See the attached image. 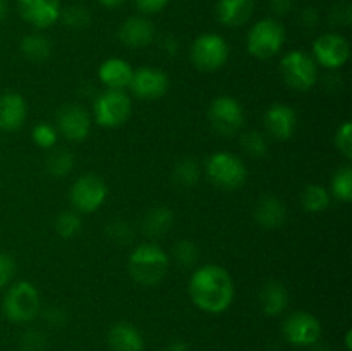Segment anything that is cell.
Here are the masks:
<instances>
[{"mask_svg":"<svg viewBox=\"0 0 352 351\" xmlns=\"http://www.w3.org/2000/svg\"><path fill=\"white\" fill-rule=\"evenodd\" d=\"M189 296L199 310L206 313H223L234 301L236 288L232 275L223 267L206 264L196 268L189 281Z\"/></svg>","mask_w":352,"mask_h":351,"instance_id":"obj_1","label":"cell"},{"mask_svg":"<svg viewBox=\"0 0 352 351\" xmlns=\"http://www.w3.org/2000/svg\"><path fill=\"white\" fill-rule=\"evenodd\" d=\"M280 74L284 81L298 92H308L318 81L315 58L302 50H291L282 57Z\"/></svg>","mask_w":352,"mask_h":351,"instance_id":"obj_7","label":"cell"},{"mask_svg":"<svg viewBox=\"0 0 352 351\" xmlns=\"http://www.w3.org/2000/svg\"><path fill=\"white\" fill-rule=\"evenodd\" d=\"M28 117L26 100L16 92H7L0 95V129L12 133L23 127Z\"/></svg>","mask_w":352,"mask_h":351,"instance_id":"obj_18","label":"cell"},{"mask_svg":"<svg viewBox=\"0 0 352 351\" xmlns=\"http://www.w3.org/2000/svg\"><path fill=\"white\" fill-rule=\"evenodd\" d=\"M47 320L50 323H54V326H60L62 322H64V319H65V315H64V312H62V310H58V308H48L47 310Z\"/></svg>","mask_w":352,"mask_h":351,"instance_id":"obj_44","label":"cell"},{"mask_svg":"<svg viewBox=\"0 0 352 351\" xmlns=\"http://www.w3.org/2000/svg\"><path fill=\"white\" fill-rule=\"evenodd\" d=\"M254 0H219L215 6L217 19L229 28H239L251 19Z\"/></svg>","mask_w":352,"mask_h":351,"instance_id":"obj_20","label":"cell"},{"mask_svg":"<svg viewBox=\"0 0 352 351\" xmlns=\"http://www.w3.org/2000/svg\"><path fill=\"white\" fill-rule=\"evenodd\" d=\"M105 233L110 241H113L116 244H120V246L127 244L134 237V233L133 229H131V226L122 219H113L112 222L107 224Z\"/></svg>","mask_w":352,"mask_h":351,"instance_id":"obj_34","label":"cell"},{"mask_svg":"<svg viewBox=\"0 0 352 351\" xmlns=\"http://www.w3.org/2000/svg\"><path fill=\"white\" fill-rule=\"evenodd\" d=\"M14 274H16V262H14V258L9 253L0 251V289L9 286Z\"/></svg>","mask_w":352,"mask_h":351,"instance_id":"obj_39","label":"cell"},{"mask_svg":"<svg viewBox=\"0 0 352 351\" xmlns=\"http://www.w3.org/2000/svg\"><path fill=\"white\" fill-rule=\"evenodd\" d=\"M7 10H9V7H7V0H0V23L7 17Z\"/></svg>","mask_w":352,"mask_h":351,"instance_id":"obj_47","label":"cell"},{"mask_svg":"<svg viewBox=\"0 0 352 351\" xmlns=\"http://www.w3.org/2000/svg\"><path fill=\"white\" fill-rule=\"evenodd\" d=\"M299 21H301V26L305 30H315L318 26V21H320V14L315 7H306V9L301 10L299 14Z\"/></svg>","mask_w":352,"mask_h":351,"instance_id":"obj_41","label":"cell"},{"mask_svg":"<svg viewBox=\"0 0 352 351\" xmlns=\"http://www.w3.org/2000/svg\"><path fill=\"white\" fill-rule=\"evenodd\" d=\"M254 220L265 229H278L287 220V209L284 202L274 195H265L254 206Z\"/></svg>","mask_w":352,"mask_h":351,"instance_id":"obj_21","label":"cell"},{"mask_svg":"<svg viewBox=\"0 0 352 351\" xmlns=\"http://www.w3.org/2000/svg\"><path fill=\"white\" fill-rule=\"evenodd\" d=\"M164 351H189V346L184 343V341L175 339V341H170V343L165 346Z\"/></svg>","mask_w":352,"mask_h":351,"instance_id":"obj_45","label":"cell"},{"mask_svg":"<svg viewBox=\"0 0 352 351\" xmlns=\"http://www.w3.org/2000/svg\"><path fill=\"white\" fill-rule=\"evenodd\" d=\"M329 21L332 26L336 28H344L349 26L352 21V7L349 2H337L336 6L330 9L329 14Z\"/></svg>","mask_w":352,"mask_h":351,"instance_id":"obj_36","label":"cell"},{"mask_svg":"<svg viewBox=\"0 0 352 351\" xmlns=\"http://www.w3.org/2000/svg\"><path fill=\"white\" fill-rule=\"evenodd\" d=\"M168 255L158 244H138L129 255L127 270L134 282L144 288H153L160 284L168 270Z\"/></svg>","mask_w":352,"mask_h":351,"instance_id":"obj_2","label":"cell"},{"mask_svg":"<svg viewBox=\"0 0 352 351\" xmlns=\"http://www.w3.org/2000/svg\"><path fill=\"white\" fill-rule=\"evenodd\" d=\"M133 114L131 96L124 89H105L93 103V117L103 127H119Z\"/></svg>","mask_w":352,"mask_h":351,"instance_id":"obj_6","label":"cell"},{"mask_svg":"<svg viewBox=\"0 0 352 351\" xmlns=\"http://www.w3.org/2000/svg\"><path fill=\"white\" fill-rule=\"evenodd\" d=\"M285 43V28L274 17H265L251 26L246 48L253 57L270 58L282 50Z\"/></svg>","mask_w":352,"mask_h":351,"instance_id":"obj_5","label":"cell"},{"mask_svg":"<svg viewBox=\"0 0 352 351\" xmlns=\"http://www.w3.org/2000/svg\"><path fill=\"white\" fill-rule=\"evenodd\" d=\"M229 58V45L217 33H203L192 41L191 61L199 71L212 72L223 67Z\"/></svg>","mask_w":352,"mask_h":351,"instance_id":"obj_8","label":"cell"},{"mask_svg":"<svg viewBox=\"0 0 352 351\" xmlns=\"http://www.w3.org/2000/svg\"><path fill=\"white\" fill-rule=\"evenodd\" d=\"M31 138H33V141L40 148H47V150H50V148H54L55 145H57L58 133L54 126H50V124L40 123L33 127Z\"/></svg>","mask_w":352,"mask_h":351,"instance_id":"obj_35","label":"cell"},{"mask_svg":"<svg viewBox=\"0 0 352 351\" xmlns=\"http://www.w3.org/2000/svg\"><path fill=\"white\" fill-rule=\"evenodd\" d=\"M349 41L339 33H325L313 43V58L330 71H337L349 61Z\"/></svg>","mask_w":352,"mask_h":351,"instance_id":"obj_12","label":"cell"},{"mask_svg":"<svg viewBox=\"0 0 352 351\" xmlns=\"http://www.w3.org/2000/svg\"><path fill=\"white\" fill-rule=\"evenodd\" d=\"M21 52L31 62L47 61L52 54V43L45 34L30 33L21 40Z\"/></svg>","mask_w":352,"mask_h":351,"instance_id":"obj_25","label":"cell"},{"mask_svg":"<svg viewBox=\"0 0 352 351\" xmlns=\"http://www.w3.org/2000/svg\"><path fill=\"white\" fill-rule=\"evenodd\" d=\"M282 334L294 346H313L322 337V323L308 312H294L282 323Z\"/></svg>","mask_w":352,"mask_h":351,"instance_id":"obj_11","label":"cell"},{"mask_svg":"<svg viewBox=\"0 0 352 351\" xmlns=\"http://www.w3.org/2000/svg\"><path fill=\"white\" fill-rule=\"evenodd\" d=\"M168 85H170L168 83V76L164 71H160L157 67H150V65H144V67L136 69L133 72L129 88L138 98L157 100L162 98L168 92Z\"/></svg>","mask_w":352,"mask_h":351,"instance_id":"obj_13","label":"cell"},{"mask_svg":"<svg viewBox=\"0 0 352 351\" xmlns=\"http://www.w3.org/2000/svg\"><path fill=\"white\" fill-rule=\"evenodd\" d=\"M289 305V291L282 282L268 281L261 288L260 306L265 315L278 317L285 312Z\"/></svg>","mask_w":352,"mask_h":351,"instance_id":"obj_23","label":"cell"},{"mask_svg":"<svg viewBox=\"0 0 352 351\" xmlns=\"http://www.w3.org/2000/svg\"><path fill=\"white\" fill-rule=\"evenodd\" d=\"M110 351H143L144 339L140 329L129 322H119L109 330Z\"/></svg>","mask_w":352,"mask_h":351,"instance_id":"obj_22","label":"cell"},{"mask_svg":"<svg viewBox=\"0 0 352 351\" xmlns=\"http://www.w3.org/2000/svg\"><path fill=\"white\" fill-rule=\"evenodd\" d=\"M162 48H164V52L167 55H175L179 50V41L174 36H165L162 40Z\"/></svg>","mask_w":352,"mask_h":351,"instance_id":"obj_43","label":"cell"},{"mask_svg":"<svg viewBox=\"0 0 352 351\" xmlns=\"http://www.w3.org/2000/svg\"><path fill=\"white\" fill-rule=\"evenodd\" d=\"M74 167V157L67 150H54L47 157V172L55 179L65 178Z\"/></svg>","mask_w":352,"mask_h":351,"instance_id":"obj_28","label":"cell"},{"mask_svg":"<svg viewBox=\"0 0 352 351\" xmlns=\"http://www.w3.org/2000/svg\"><path fill=\"white\" fill-rule=\"evenodd\" d=\"M107 195H109V188L103 179L95 174H82L72 182L69 198L76 212L91 213L105 203Z\"/></svg>","mask_w":352,"mask_h":351,"instance_id":"obj_10","label":"cell"},{"mask_svg":"<svg viewBox=\"0 0 352 351\" xmlns=\"http://www.w3.org/2000/svg\"><path fill=\"white\" fill-rule=\"evenodd\" d=\"M208 120L220 136H234L244 126L243 105L229 95H220L208 107Z\"/></svg>","mask_w":352,"mask_h":351,"instance_id":"obj_9","label":"cell"},{"mask_svg":"<svg viewBox=\"0 0 352 351\" xmlns=\"http://www.w3.org/2000/svg\"><path fill=\"white\" fill-rule=\"evenodd\" d=\"M336 147L346 158L352 157V124L349 120H346V123L337 129Z\"/></svg>","mask_w":352,"mask_h":351,"instance_id":"obj_37","label":"cell"},{"mask_svg":"<svg viewBox=\"0 0 352 351\" xmlns=\"http://www.w3.org/2000/svg\"><path fill=\"white\" fill-rule=\"evenodd\" d=\"M91 131V117L88 110L76 103H67L57 112V133L69 141H82Z\"/></svg>","mask_w":352,"mask_h":351,"instance_id":"obj_14","label":"cell"},{"mask_svg":"<svg viewBox=\"0 0 352 351\" xmlns=\"http://www.w3.org/2000/svg\"><path fill=\"white\" fill-rule=\"evenodd\" d=\"M330 188H332V195L336 196L340 202L347 203L352 200V169L349 165H344L339 167L332 176V182H330Z\"/></svg>","mask_w":352,"mask_h":351,"instance_id":"obj_27","label":"cell"},{"mask_svg":"<svg viewBox=\"0 0 352 351\" xmlns=\"http://www.w3.org/2000/svg\"><path fill=\"white\" fill-rule=\"evenodd\" d=\"M313 351H330V350H329V346H323V344H320V346L313 344Z\"/></svg>","mask_w":352,"mask_h":351,"instance_id":"obj_49","label":"cell"},{"mask_svg":"<svg viewBox=\"0 0 352 351\" xmlns=\"http://www.w3.org/2000/svg\"><path fill=\"white\" fill-rule=\"evenodd\" d=\"M2 312L14 323L31 322L40 313V292L30 281L16 282L3 295Z\"/></svg>","mask_w":352,"mask_h":351,"instance_id":"obj_3","label":"cell"},{"mask_svg":"<svg viewBox=\"0 0 352 351\" xmlns=\"http://www.w3.org/2000/svg\"><path fill=\"white\" fill-rule=\"evenodd\" d=\"M301 203L306 212H323L330 205V193L322 184H308L301 195Z\"/></svg>","mask_w":352,"mask_h":351,"instance_id":"obj_26","label":"cell"},{"mask_svg":"<svg viewBox=\"0 0 352 351\" xmlns=\"http://www.w3.org/2000/svg\"><path fill=\"white\" fill-rule=\"evenodd\" d=\"M133 72L134 69L129 62L119 57H110L100 64L98 78L107 89H124L129 88Z\"/></svg>","mask_w":352,"mask_h":351,"instance_id":"obj_19","label":"cell"},{"mask_svg":"<svg viewBox=\"0 0 352 351\" xmlns=\"http://www.w3.org/2000/svg\"><path fill=\"white\" fill-rule=\"evenodd\" d=\"M119 40L129 48H143L153 41L155 26L146 16H131L120 24Z\"/></svg>","mask_w":352,"mask_h":351,"instance_id":"obj_17","label":"cell"},{"mask_svg":"<svg viewBox=\"0 0 352 351\" xmlns=\"http://www.w3.org/2000/svg\"><path fill=\"white\" fill-rule=\"evenodd\" d=\"M206 176L217 188L223 191H234L246 182L248 167L237 155L229 151H217L206 160Z\"/></svg>","mask_w":352,"mask_h":351,"instance_id":"obj_4","label":"cell"},{"mask_svg":"<svg viewBox=\"0 0 352 351\" xmlns=\"http://www.w3.org/2000/svg\"><path fill=\"white\" fill-rule=\"evenodd\" d=\"M174 182L179 188H191L199 179V164L195 158H184L174 169Z\"/></svg>","mask_w":352,"mask_h":351,"instance_id":"obj_29","label":"cell"},{"mask_svg":"<svg viewBox=\"0 0 352 351\" xmlns=\"http://www.w3.org/2000/svg\"><path fill=\"white\" fill-rule=\"evenodd\" d=\"M268 6L275 16H287L294 7V0H268Z\"/></svg>","mask_w":352,"mask_h":351,"instance_id":"obj_42","label":"cell"},{"mask_svg":"<svg viewBox=\"0 0 352 351\" xmlns=\"http://www.w3.org/2000/svg\"><path fill=\"white\" fill-rule=\"evenodd\" d=\"M241 147L250 157L260 158L267 153V138L260 131H248L241 136Z\"/></svg>","mask_w":352,"mask_h":351,"instance_id":"obj_31","label":"cell"},{"mask_svg":"<svg viewBox=\"0 0 352 351\" xmlns=\"http://www.w3.org/2000/svg\"><path fill=\"white\" fill-rule=\"evenodd\" d=\"M351 337H352V332H351V330H347V332H346V348H347V351L352 350V346H351Z\"/></svg>","mask_w":352,"mask_h":351,"instance_id":"obj_48","label":"cell"},{"mask_svg":"<svg viewBox=\"0 0 352 351\" xmlns=\"http://www.w3.org/2000/svg\"><path fill=\"white\" fill-rule=\"evenodd\" d=\"M60 19L67 24L69 28H74V30H81V28L88 26L89 21H91V14L86 9L85 6H69L65 9H62Z\"/></svg>","mask_w":352,"mask_h":351,"instance_id":"obj_33","label":"cell"},{"mask_svg":"<svg viewBox=\"0 0 352 351\" xmlns=\"http://www.w3.org/2000/svg\"><path fill=\"white\" fill-rule=\"evenodd\" d=\"M174 224V212L165 205H155L144 213L143 217V233L146 236L157 237L165 236Z\"/></svg>","mask_w":352,"mask_h":351,"instance_id":"obj_24","label":"cell"},{"mask_svg":"<svg viewBox=\"0 0 352 351\" xmlns=\"http://www.w3.org/2000/svg\"><path fill=\"white\" fill-rule=\"evenodd\" d=\"M265 127L275 140H289L298 129V114L285 103H274L265 112Z\"/></svg>","mask_w":352,"mask_h":351,"instance_id":"obj_16","label":"cell"},{"mask_svg":"<svg viewBox=\"0 0 352 351\" xmlns=\"http://www.w3.org/2000/svg\"><path fill=\"white\" fill-rule=\"evenodd\" d=\"M47 337L40 330H28L21 337V351H47Z\"/></svg>","mask_w":352,"mask_h":351,"instance_id":"obj_38","label":"cell"},{"mask_svg":"<svg viewBox=\"0 0 352 351\" xmlns=\"http://www.w3.org/2000/svg\"><path fill=\"white\" fill-rule=\"evenodd\" d=\"M138 10L143 14H157L170 3V0H134Z\"/></svg>","mask_w":352,"mask_h":351,"instance_id":"obj_40","label":"cell"},{"mask_svg":"<svg viewBox=\"0 0 352 351\" xmlns=\"http://www.w3.org/2000/svg\"><path fill=\"white\" fill-rule=\"evenodd\" d=\"M98 2L107 9H117V7H122L127 0H98Z\"/></svg>","mask_w":352,"mask_h":351,"instance_id":"obj_46","label":"cell"},{"mask_svg":"<svg viewBox=\"0 0 352 351\" xmlns=\"http://www.w3.org/2000/svg\"><path fill=\"white\" fill-rule=\"evenodd\" d=\"M55 231L64 240L74 237L81 231V217H79V213L76 210L58 213L57 220H55Z\"/></svg>","mask_w":352,"mask_h":351,"instance_id":"obj_30","label":"cell"},{"mask_svg":"<svg viewBox=\"0 0 352 351\" xmlns=\"http://www.w3.org/2000/svg\"><path fill=\"white\" fill-rule=\"evenodd\" d=\"M172 253H174V260L177 262L181 267L189 268L196 264L199 251H198V246H196L192 241L181 240L174 244V250H172Z\"/></svg>","mask_w":352,"mask_h":351,"instance_id":"obj_32","label":"cell"},{"mask_svg":"<svg viewBox=\"0 0 352 351\" xmlns=\"http://www.w3.org/2000/svg\"><path fill=\"white\" fill-rule=\"evenodd\" d=\"M21 17L34 30H47L60 19V0H17Z\"/></svg>","mask_w":352,"mask_h":351,"instance_id":"obj_15","label":"cell"}]
</instances>
